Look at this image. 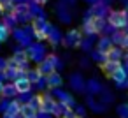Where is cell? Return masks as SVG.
Returning <instances> with one entry per match:
<instances>
[{"label": "cell", "mask_w": 128, "mask_h": 118, "mask_svg": "<svg viewBox=\"0 0 128 118\" xmlns=\"http://www.w3.org/2000/svg\"><path fill=\"white\" fill-rule=\"evenodd\" d=\"M26 78L32 81V83H37V81H40V78H42V74L39 72V69H35V71H30L28 74H26Z\"/></svg>", "instance_id": "16"}, {"label": "cell", "mask_w": 128, "mask_h": 118, "mask_svg": "<svg viewBox=\"0 0 128 118\" xmlns=\"http://www.w3.org/2000/svg\"><path fill=\"white\" fill-rule=\"evenodd\" d=\"M12 58L18 62V64H21V65H26L28 62H30V55L26 53V51H23V49H20V51H16L14 55H12Z\"/></svg>", "instance_id": "10"}, {"label": "cell", "mask_w": 128, "mask_h": 118, "mask_svg": "<svg viewBox=\"0 0 128 118\" xmlns=\"http://www.w3.org/2000/svg\"><path fill=\"white\" fill-rule=\"evenodd\" d=\"M35 2H37L39 6H44V4H48V0H35Z\"/></svg>", "instance_id": "23"}, {"label": "cell", "mask_w": 128, "mask_h": 118, "mask_svg": "<svg viewBox=\"0 0 128 118\" xmlns=\"http://www.w3.org/2000/svg\"><path fill=\"white\" fill-rule=\"evenodd\" d=\"M37 69H39V72H40L42 76L53 74V72H54V60H53V56H48V60H42Z\"/></svg>", "instance_id": "4"}, {"label": "cell", "mask_w": 128, "mask_h": 118, "mask_svg": "<svg viewBox=\"0 0 128 118\" xmlns=\"http://www.w3.org/2000/svg\"><path fill=\"white\" fill-rule=\"evenodd\" d=\"M126 60H128V53H126Z\"/></svg>", "instance_id": "25"}, {"label": "cell", "mask_w": 128, "mask_h": 118, "mask_svg": "<svg viewBox=\"0 0 128 118\" xmlns=\"http://www.w3.org/2000/svg\"><path fill=\"white\" fill-rule=\"evenodd\" d=\"M39 111H40V113H46V114L54 113V111H56V102H54V99H51V97H48V95H40V107H39Z\"/></svg>", "instance_id": "3"}, {"label": "cell", "mask_w": 128, "mask_h": 118, "mask_svg": "<svg viewBox=\"0 0 128 118\" xmlns=\"http://www.w3.org/2000/svg\"><path fill=\"white\" fill-rule=\"evenodd\" d=\"M14 86H16V92L18 93H26V92H30V88H32V81L25 76V78H18L16 81H14Z\"/></svg>", "instance_id": "5"}, {"label": "cell", "mask_w": 128, "mask_h": 118, "mask_svg": "<svg viewBox=\"0 0 128 118\" xmlns=\"http://www.w3.org/2000/svg\"><path fill=\"white\" fill-rule=\"evenodd\" d=\"M14 93H16V86H14V85H6V86L2 88V95H4V97H7V99H9V97H12Z\"/></svg>", "instance_id": "15"}, {"label": "cell", "mask_w": 128, "mask_h": 118, "mask_svg": "<svg viewBox=\"0 0 128 118\" xmlns=\"http://www.w3.org/2000/svg\"><path fill=\"white\" fill-rule=\"evenodd\" d=\"M20 111H21V104H20L18 100H12V102L9 104L7 111H6V116H11V118H14L16 114H20Z\"/></svg>", "instance_id": "11"}, {"label": "cell", "mask_w": 128, "mask_h": 118, "mask_svg": "<svg viewBox=\"0 0 128 118\" xmlns=\"http://www.w3.org/2000/svg\"><path fill=\"white\" fill-rule=\"evenodd\" d=\"M110 78H112L116 83H124V79H126V72H124V69H123V67H119V69H118Z\"/></svg>", "instance_id": "13"}, {"label": "cell", "mask_w": 128, "mask_h": 118, "mask_svg": "<svg viewBox=\"0 0 128 118\" xmlns=\"http://www.w3.org/2000/svg\"><path fill=\"white\" fill-rule=\"evenodd\" d=\"M104 25H105V21L102 16H91L84 21V32L86 34H100L104 30Z\"/></svg>", "instance_id": "1"}, {"label": "cell", "mask_w": 128, "mask_h": 118, "mask_svg": "<svg viewBox=\"0 0 128 118\" xmlns=\"http://www.w3.org/2000/svg\"><path fill=\"white\" fill-rule=\"evenodd\" d=\"M121 46H123V49H126V51H128V34L123 37V41H121Z\"/></svg>", "instance_id": "22"}, {"label": "cell", "mask_w": 128, "mask_h": 118, "mask_svg": "<svg viewBox=\"0 0 128 118\" xmlns=\"http://www.w3.org/2000/svg\"><path fill=\"white\" fill-rule=\"evenodd\" d=\"M121 55H123V51L119 49V48H114V46H110L107 51H105V60H114V62H119L121 60Z\"/></svg>", "instance_id": "9"}, {"label": "cell", "mask_w": 128, "mask_h": 118, "mask_svg": "<svg viewBox=\"0 0 128 118\" xmlns=\"http://www.w3.org/2000/svg\"><path fill=\"white\" fill-rule=\"evenodd\" d=\"M34 35H35L39 41H46V39L49 37V34L42 28V23H40L39 20H35V21H34Z\"/></svg>", "instance_id": "8"}, {"label": "cell", "mask_w": 128, "mask_h": 118, "mask_svg": "<svg viewBox=\"0 0 128 118\" xmlns=\"http://www.w3.org/2000/svg\"><path fill=\"white\" fill-rule=\"evenodd\" d=\"M60 85H62V78H60V74L53 72V74L48 76V86H49V88H54V86H60Z\"/></svg>", "instance_id": "12"}, {"label": "cell", "mask_w": 128, "mask_h": 118, "mask_svg": "<svg viewBox=\"0 0 128 118\" xmlns=\"http://www.w3.org/2000/svg\"><path fill=\"white\" fill-rule=\"evenodd\" d=\"M37 113H39V109H35L30 102H28V104H21L20 114H21L23 118H37Z\"/></svg>", "instance_id": "7"}, {"label": "cell", "mask_w": 128, "mask_h": 118, "mask_svg": "<svg viewBox=\"0 0 128 118\" xmlns=\"http://www.w3.org/2000/svg\"><path fill=\"white\" fill-rule=\"evenodd\" d=\"M107 21H109L110 27H114V28H118V30H119V28H124L126 23H128L126 13H124V11H112V13L109 14Z\"/></svg>", "instance_id": "2"}, {"label": "cell", "mask_w": 128, "mask_h": 118, "mask_svg": "<svg viewBox=\"0 0 128 118\" xmlns=\"http://www.w3.org/2000/svg\"><path fill=\"white\" fill-rule=\"evenodd\" d=\"M2 88H4V85H2V83H0V93H2Z\"/></svg>", "instance_id": "24"}, {"label": "cell", "mask_w": 128, "mask_h": 118, "mask_svg": "<svg viewBox=\"0 0 128 118\" xmlns=\"http://www.w3.org/2000/svg\"><path fill=\"white\" fill-rule=\"evenodd\" d=\"M79 39H81V34H79L77 30H72V32H68V35H67V41H68V42H74V46H79Z\"/></svg>", "instance_id": "14"}, {"label": "cell", "mask_w": 128, "mask_h": 118, "mask_svg": "<svg viewBox=\"0 0 128 118\" xmlns=\"http://www.w3.org/2000/svg\"><path fill=\"white\" fill-rule=\"evenodd\" d=\"M9 37V28L6 25H0V42H4Z\"/></svg>", "instance_id": "17"}, {"label": "cell", "mask_w": 128, "mask_h": 118, "mask_svg": "<svg viewBox=\"0 0 128 118\" xmlns=\"http://www.w3.org/2000/svg\"><path fill=\"white\" fill-rule=\"evenodd\" d=\"M14 0H0V11H4L6 7H11Z\"/></svg>", "instance_id": "19"}, {"label": "cell", "mask_w": 128, "mask_h": 118, "mask_svg": "<svg viewBox=\"0 0 128 118\" xmlns=\"http://www.w3.org/2000/svg\"><path fill=\"white\" fill-rule=\"evenodd\" d=\"M119 67H121V64H119V62H114V60H105V62L100 65V69H102V71L105 72V76H109V78H110Z\"/></svg>", "instance_id": "6"}, {"label": "cell", "mask_w": 128, "mask_h": 118, "mask_svg": "<svg viewBox=\"0 0 128 118\" xmlns=\"http://www.w3.org/2000/svg\"><path fill=\"white\" fill-rule=\"evenodd\" d=\"M63 118H77V114H76L72 109H65V113H63Z\"/></svg>", "instance_id": "21"}, {"label": "cell", "mask_w": 128, "mask_h": 118, "mask_svg": "<svg viewBox=\"0 0 128 118\" xmlns=\"http://www.w3.org/2000/svg\"><path fill=\"white\" fill-rule=\"evenodd\" d=\"M30 104L35 107V109H39L40 107V95H37V97H34L32 100H30Z\"/></svg>", "instance_id": "20"}, {"label": "cell", "mask_w": 128, "mask_h": 118, "mask_svg": "<svg viewBox=\"0 0 128 118\" xmlns=\"http://www.w3.org/2000/svg\"><path fill=\"white\" fill-rule=\"evenodd\" d=\"M110 46H112V44H110V41H109V39H102V42H100L98 49H100V51H102V53L105 55V51H107V49H109Z\"/></svg>", "instance_id": "18"}]
</instances>
